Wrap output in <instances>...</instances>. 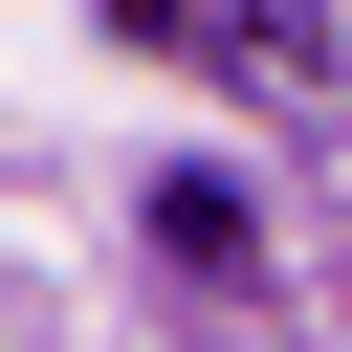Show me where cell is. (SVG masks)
<instances>
[{"instance_id": "cell-1", "label": "cell", "mask_w": 352, "mask_h": 352, "mask_svg": "<svg viewBox=\"0 0 352 352\" xmlns=\"http://www.w3.org/2000/svg\"><path fill=\"white\" fill-rule=\"evenodd\" d=\"M110 22H132V44H176V66H242V88H264V66H308V22H286V0H110Z\"/></svg>"}]
</instances>
